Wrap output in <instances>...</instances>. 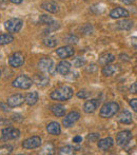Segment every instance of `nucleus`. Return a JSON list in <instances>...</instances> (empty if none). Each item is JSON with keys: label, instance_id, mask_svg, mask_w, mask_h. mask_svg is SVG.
Segmentation results:
<instances>
[{"label": "nucleus", "instance_id": "obj_18", "mask_svg": "<svg viewBox=\"0 0 137 155\" xmlns=\"http://www.w3.org/2000/svg\"><path fill=\"white\" fill-rule=\"evenodd\" d=\"M118 121L123 124H130L133 123V117H132L131 112H129L128 110H123L120 112V114L118 115Z\"/></svg>", "mask_w": 137, "mask_h": 155}, {"label": "nucleus", "instance_id": "obj_29", "mask_svg": "<svg viewBox=\"0 0 137 155\" xmlns=\"http://www.w3.org/2000/svg\"><path fill=\"white\" fill-rule=\"evenodd\" d=\"M54 151H55V147H54V145L52 143H47V145L43 146L42 148V151L40 152L41 154H53Z\"/></svg>", "mask_w": 137, "mask_h": 155}, {"label": "nucleus", "instance_id": "obj_17", "mask_svg": "<svg viewBox=\"0 0 137 155\" xmlns=\"http://www.w3.org/2000/svg\"><path fill=\"white\" fill-rule=\"evenodd\" d=\"M120 71V67H119L118 64H106L103 67V71H101V73H103V75L104 76H112L114 75L115 73H118V72Z\"/></svg>", "mask_w": 137, "mask_h": 155}, {"label": "nucleus", "instance_id": "obj_12", "mask_svg": "<svg viewBox=\"0 0 137 155\" xmlns=\"http://www.w3.org/2000/svg\"><path fill=\"white\" fill-rule=\"evenodd\" d=\"M6 102L11 108H16V107L21 106L24 102V96L21 95V94H14V95L10 96L8 98Z\"/></svg>", "mask_w": 137, "mask_h": 155}, {"label": "nucleus", "instance_id": "obj_33", "mask_svg": "<svg viewBox=\"0 0 137 155\" xmlns=\"http://www.w3.org/2000/svg\"><path fill=\"white\" fill-rule=\"evenodd\" d=\"M104 11V6L103 4H93L92 6H91V12H93L94 14H100V13H103Z\"/></svg>", "mask_w": 137, "mask_h": 155}, {"label": "nucleus", "instance_id": "obj_15", "mask_svg": "<svg viewBox=\"0 0 137 155\" xmlns=\"http://www.w3.org/2000/svg\"><path fill=\"white\" fill-rule=\"evenodd\" d=\"M99 104H100V100L98 99L88 100L83 106V111L86 113H88V114H91V113L96 111V109L99 107Z\"/></svg>", "mask_w": 137, "mask_h": 155}, {"label": "nucleus", "instance_id": "obj_49", "mask_svg": "<svg viewBox=\"0 0 137 155\" xmlns=\"http://www.w3.org/2000/svg\"><path fill=\"white\" fill-rule=\"evenodd\" d=\"M84 1H86V0H84Z\"/></svg>", "mask_w": 137, "mask_h": 155}, {"label": "nucleus", "instance_id": "obj_43", "mask_svg": "<svg viewBox=\"0 0 137 155\" xmlns=\"http://www.w3.org/2000/svg\"><path fill=\"white\" fill-rule=\"evenodd\" d=\"M119 1L127 4V5H131V4H133L134 2H135V0H119Z\"/></svg>", "mask_w": 137, "mask_h": 155}, {"label": "nucleus", "instance_id": "obj_30", "mask_svg": "<svg viewBox=\"0 0 137 155\" xmlns=\"http://www.w3.org/2000/svg\"><path fill=\"white\" fill-rule=\"evenodd\" d=\"M78 41H79V38L74 34H69L68 36L64 37V42L69 43V45H77Z\"/></svg>", "mask_w": 137, "mask_h": 155}, {"label": "nucleus", "instance_id": "obj_1", "mask_svg": "<svg viewBox=\"0 0 137 155\" xmlns=\"http://www.w3.org/2000/svg\"><path fill=\"white\" fill-rule=\"evenodd\" d=\"M73 94L74 92L72 88L68 86H62L51 93V98L54 100H59V101H67L73 97Z\"/></svg>", "mask_w": 137, "mask_h": 155}, {"label": "nucleus", "instance_id": "obj_46", "mask_svg": "<svg viewBox=\"0 0 137 155\" xmlns=\"http://www.w3.org/2000/svg\"><path fill=\"white\" fill-rule=\"evenodd\" d=\"M119 58H120L121 60H126V61L129 60V57H128V55H126V54H120V55H119Z\"/></svg>", "mask_w": 137, "mask_h": 155}, {"label": "nucleus", "instance_id": "obj_14", "mask_svg": "<svg viewBox=\"0 0 137 155\" xmlns=\"http://www.w3.org/2000/svg\"><path fill=\"white\" fill-rule=\"evenodd\" d=\"M33 82L36 84V86L39 87V88H44L50 84V78L49 76L44 75V74H37V75L34 76Z\"/></svg>", "mask_w": 137, "mask_h": 155}, {"label": "nucleus", "instance_id": "obj_23", "mask_svg": "<svg viewBox=\"0 0 137 155\" xmlns=\"http://www.w3.org/2000/svg\"><path fill=\"white\" fill-rule=\"evenodd\" d=\"M51 111L55 116L57 117H62L66 115V108L62 104H54L51 107Z\"/></svg>", "mask_w": 137, "mask_h": 155}, {"label": "nucleus", "instance_id": "obj_41", "mask_svg": "<svg viewBox=\"0 0 137 155\" xmlns=\"http://www.w3.org/2000/svg\"><path fill=\"white\" fill-rule=\"evenodd\" d=\"M96 71H97L96 64H90L86 68V72H89V73H94V72H96Z\"/></svg>", "mask_w": 137, "mask_h": 155}, {"label": "nucleus", "instance_id": "obj_26", "mask_svg": "<svg viewBox=\"0 0 137 155\" xmlns=\"http://www.w3.org/2000/svg\"><path fill=\"white\" fill-rule=\"evenodd\" d=\"M76 150H77V148L73 147V146H64V147L60 148L59 151H58V154H60V155H71V154L75 153Z\"/></svg>", "mask_w": 137, "mask_h": 155}, {"label": "nucleus", "instance_id": "obj_3", "mask_svg": "<svg viewBox=\"0 0 137 155\" xmlns=\"http://www.w3.org/2000/svg\"><path fill=\"white\" fill-rule=\"evenodd\" d=\"M33 84V80L32 78H30L28 75H19L17 78H15V80L13 81L12 86L14 88L17 89H22V90H27L30 89Z\"/></svg>", "mask_w": 137, "mask_h": 155}, {"label": "nucleus", "instance_id": "obj_22", "mask_svg": "<svg viewBox=\"0 0 137 155\" xmlns=\"http://www.w3.org/2000/svg\"><path fill=\"white\" fill-rule=\"evenodd\" d=\"M133 25H134V22L132 20H129V19H127V18H125V19H122V20H120V21H118V22L116 23V28L117 29H119V30H130V29H132L133 28Z\"/></svg>", "mask_w": 137, "mask_h": 155}, {"label": "nucleus", "instance_id": "obj_4", "mask_svg": "<svg viewBox=\"0 0 137 155\" xmlns=\"http://www.w3.org/2000/svg\"><path fill=\"white\" fill-rule=\"evenodd\" d=\"M23 25V21L20 18H12L4 22V28L8 33H18Z\"/></svg>", "mask_w": 137, "mask_h": 155}, {"label": "nucleus", "instance_id": "obj_25", "mask_svg": "<svg viewBox=\"0 0 137 155\" xmlns=\"http://www.w3.org/2000/svg\"><path fill=\"white\" fill-rule=\"evenodd\" d=\"M115 60V56L111 53H103L99 56V63L103 65L109 64V63L113 62Z\"/></svg>", "mask_w": 137, "mask_h": 155}, {"label": "nucleus", "instance_id": "obj_45", "mask_svg": "<svg viewBox=\"0 0 137 155\" xmlns=\"http://www.w3.org/2000/svg\"><path fill=\"white\" fill-rule=\"evenodd\" d=\"M136 84H133V86H131V89H130V92L133 93V94H136L137 93V90H136Z\"/></svg>", "mask_w": 137, "mask_h": 155}, {"label": "nucleus", "instance_id": "obj_44", "mask_svg": "<svg viewBox=\"0 0 137 155\" xmlns=\"http://www.w3.org/2000/svg\"><path fill=\"white\" fill-rule=\"evenodd\" d=\"M82 141V138L80 136H75L73 138V143H80Z\"/></svg>", "mask_w": 137, "mask_h": 155}, {"label": "nucleus", "instance_id": "obj_2", "mask_svg": "<svg viewBox=\"0 0 137 155\" xmlns=\"http://www.w3.org/2000/svg\"><path fill=\"white\" fill-rule=\"evenodd\" d=\"M119 111V104L115 101H109L106 102L103 107H101L100 111H99V115L103 118H111L113 117L117 112Z\"/></svg>", "mask_w": 137, "mask_h": 155}, {"label": "nucleus", "instance_id": "obj_7", "mask_svg": "<svg viewBox=\"0 0 137 155\" xmlns=\"http://www.w3.org/2000/svg\"><path fill=\"white\" fill-rule=\"evenodd\" d=\"M24 56L21 52H15L8 58V64L12 68H20L24 64Z\"/></svg>", "mask_w": 137, "mask_h": 155}, {"label": "nucleus", "instance_id": "obj_39", "mask_svg": "<svg viewBox=\"0 0 137 155\" xmlns=\"http://www.w3.org/2000/svg\"><path fill=\"white\" fill-rule=\"evenodd\" d=\"M12 119L14 121H17V123H21V121L23 120V116H22V115H20V114H18V113H15V114L13 115Z\"/></svg>", "mask_w": 137, "mask_h": 155}, {"label": "nucleus", "instance_id": "obj_36", "mask_svg": "<svg viewBox=\"0 0 137 155\" xmlns=\"http://www.w3.org/2000/svg\"><path fill=\"white\" fill-rule=\"evenodd\" d=\"M81 32L83 33L84 35H90V34H92L93 27L91 25H89V23H86V25H84L83 27L81 28Z\"/></svg>", "mask_w": 137, "mask_h": 155}, {"label": "nucleus", "instance_id": "obj_21", "mask_svg": "<svg viewBox=\"0 0 137 155\" xmlns=\"http://www.w3.org/2000/svg\"><path fill=\"white\" fill-rule=\"evenodd\" d=\"M114 145V140L112 137H106L103 139H100L98 143V148L100 150H108Z\"/></svg>", "mask_w": 137, "mask_h": 155}, {"label": "nucleus", "instance_id": "obj_31", "mask_svg": "<svg viewBox=\"0 0 137 155\" xmlns=\"http://www.w3.org/2000/svg\"><path fill=\"white\" fill-rule=\"evenodd\" d=\"M13 152V146L11 145H2L0 146V155H6L11 154Z\"/></svg>", "mask_w": 137, "mask_h": 155}, {"label": "nucleus", "instance_id": "obj_10", "mask_svg": "<svg viewBox=\"0 0 137 155\" xmlns=\"http://www.w3.org/2000/svg\"><path fill=\"white\" fill-rule=\"evenodd\" d=\"M56 54L58 55V57L61 59H66V58L72 57L75 54V50L72 45H66V47H61L59 49L56 50Z\"/></svg>", "mask_w": 137, "mask_h": 155}, {"label": "nucleus", "instance_id": "obj_47", "mask_svg": "<svg viewBox=\"0 0 137 155\" xmlns=\"http://www.w3.org/2000/svg\"><path fill=\"white\" fill-rule=\"evenodd\" d=\"M10 1L12 2V3H15V4H20L23 0H10Z\"/></svg>", "mask_w": 137, "mask_h": 155}, {"label": "nucleus", "instance_id": "obj_5", "mask_svg": "<svg viewBox=\"0 0 137 155\" xmlns=\"http://www.w3.org/2000/svg\"><path fill=\"white\" fill-rule=\"evenodd\" d=\"M20 136V131L16 128L8 126L6 128H4L1 132V140L8 141L12 140V139H16Z\"/></svg>", "mask_w": 137, "mask_h": 155}, {"label": "nucleus", "instance_id": "obj_38", "mask_svg": "<svg viewBox=\"0 0 137 155\" xmlns=\"http://www.w3.org/2000/svg\"><path fill=\"white\" fill-rule=\"evenodd\" d=\"M0 109L3 112H10L11 111V107L8 104V102H0Z\"/></svg>", "mask_w": 137, "mask_h": 155}, {"label": "nucleus", "instance_id": "obj_40", "mask_svg": "<svg viewBox=\"0 0 137 155\" xmlns=\"http://www.w3.org/2000/svg\"><path fill=\"white\" fill-rule=\"evenodd\" d=\"M1 126H11V121L3 117H0V127Z\"/></svg>", "mask_w": 137, "mask_h": 155}, {"label": "nucleus", "instance_id": "obj_9", "mask_svg": "<svg viewBox=\"0 0 137 155\" xmlns=\"http://www.w3.org/2000/svg\"><path fill=\"white\" fill-rule=\"evenodd\" d=\"M41 138L39 136H32L30 138L25 139L22 143V147L23 149H36V148L40 147L41 146Z\"/></svg>", "mask_w": 137, "mask_h": 155}, {"label": "nucleus", "instance_id": "obj_19", "mask_svg": "<svg viewBox=\"0 0 137 155\" xmlns=\"http://www.w3.org/2000/svg\"><path fill=\"white\" fill-rule=\"evenodd\" d=\"M40 6H41V8H43L44 11H47V12H49V13H53V14H55V13H57L58 11H59L58 5L53 1L43 2V3H41Z\"/></svg>", "mask_w": 137, "mask_h": 155}, {"label": "nucleus", "instance_id": "obj_37", "mask_svg": "<svg viewBox=\"0 0 137 155\" xmlns=\"http://www.w3.org/2000/svg\"><path fill=\"white\" fill-rule=\"evenodd\" d=\"M90 95H91V93L86 90H81V91H79V92H77V97L82 98V99H86V98L90 97Z\"/></svg>", "mask_w": 137, "mask_h": 155}, {"label": "nucleus", "instance_id": "obj_32", "mask_svg": "<svg viewBox=\"0 0 137 155\" xmlns=\"http://www.w3.org/2000/svg\"><path fill=\"white\" fill-rule=\"evenodd\" d=\"M53 21H54L53 18L50 17V16H47V15H41V16L39 17V22L42 23V25H51Z\"/></svg>", "mask_w": 137, "mask_h": 155}, {"label": "nucleus", "instance_id": "obj_11", "mask_svg": "<svg viewBox=\"0 0 137 155\" xmlns=\"http://www.w3.org/2000/svg\"><path fill=\"white\" fill-rule=\"evenodd\" d=\"M79 118H80V113L77 112V111H72V112H70L69 114L67 115L66 118H64L62 124H64L66 128H70V127L73 126Z\"/></svg>", "mask_w": 137, "mask_h": 155}, {"label": "nucleus", "instance_id": "obj_6", "mask_svg": "<svg viewBox=\"0 0 137 155\" xmlns=\"http://www.w3.org/2000/svg\"><path fill=\"white\" fill-rule=\"evenodd\" d=\"M38 68L44 73L53 74L55 72V67H54V61L51 58H41L38 62Z\"/></svg>", "mask_w": 137, "mask_h": 155}, {"label": "nucleus", "instance_id": "obj_13", "mask_svg": "<svg viewBox=\"0 0 137 155\" xmlns=\"http://www.w3.org/2000/svg\"><path fill=\"white\" fill-rule=\"evenodd\" d=\"M111 18L113 19H119V18H128L130 16L129 11L126 10L123 8H120V6H117V8H113L110 13Z\"/></svg>", "mask_w": 137, "mask_h": 155}, {"label": "nucleus", "instance_id": "obj_27", "mask_svg": "<svg viewBox=\"0 0 137 155\" xmlns=\"http://www.w3.org/2000/svg\"><path fill=\"white\" fill-rule=\"evenodd\" d=\"M14 41V36L12 34H1L0 35V45H5Z\"/></svg>", "mask_w": 137, "mask_h": 155}, {"label": "nucleus", "instance_id": "obj_35", "mask_svg": "<svg viewBox=\"0 0 137 155\" xmlns=\"http://www.w3.org/2000/svg\"><path fill=\"white\" fill-rule=\"evenodd\" d=\"M99 137H100V135L98 134V133H91V134L88 135V140L90 141V143H96V141L99 140Z\"/></svg>", "mask_w": 137, "mask_h": 155}, {"label": "nucleus", "instance_id": "obj_28", "mask_svg": "<svg viewBox=\"0 0 137 155\" xmlns=\"http://www.w3.org/2000/svg\"><path fill=\"white\" fill-rule=\"evenodd\" d=\"M58 43V40L54 37H47L43 39V45L47 48H55Z\"/></svg>", "mask_w": 137, "mask_h": 155}, {"label": "nucleus", "instance_id": "obj_34", "mask_svg": "<svg viewBox=\"0 0 137 155\" xmlns=\"http://www.w3.org/2000/svg\"><path fill=\"white\" fill-rule=\"evenodd\" d=\"M84 63H86V60H84V58H82V57L75 58V59H74V61H73V64H74V67H75V68L83 67Z\"/></svg>", "mask_w": 137, "mask_h": 155}, {"label": "nucleus", "instance_id": "obj_16", "mask_svg": "<svg viewBox=\"0 0 137 155\" xmlns=\"http://www.w3.org/2000/svg\"><path fill=\"white\" fill-rule=\"evenodd\" d=\"M55 71L58 72L60 75L67 76L69 74V72L71 71V63L69 61H66V60H62L57 64Z\"/></svg>", "mask_w": 137, "mask_h": 155}, {"label": "nucleus", "instance_id": "obj_20", "mask_svg": "<svg viewBox=\"0 0 137 155\" xmlns=\"http://www.w3.org/2000/svg\"><path fill=\"white\" fill-rule=\"evenodd\" d=\"M47 131L51 135H59L61 133V128H60V124L58 123L52 121L47 126Z\"/></svg>", "mask_w": 137, "mask_h": 155}, {"label": "nucleus", "instance_id": "obj_8", "mask_svg": "<svg viewBox=\"0 0 137 155\" xmlns=\"http://www.w3.org/2000/svg\"><path fill=\"white\" fill-rule=\"evenodd\" d=\"M132 137H133V134H132L131 131L129 130L120 131L116 136V143L120 147H125L126 145L129 143V141L132 139Z\"/></svg>", "mask_w": 137, "mask_h": 155}, {"label": "nucleus", "instance_id": "obj_42", "mask_svg": "<svg viewBox=\"0 0 137 155\" xmlns=\"http://www.w3.org/2000/svg\"><path fill=\"white\" fill-rule=\"evenodd\" d=\"M130 106L133 108L134 111H137V99H136V98L130 100Z\"/></svg>", "mask_w": 137, "mask_h": 155}, {"label": "nucleus", "instance_id": "obj_24", "mask_svg": "<svg viewBox=\"0 0 137 155\" xmlns=\"http://www.w3.org/2000/svg\"><path fill=\"white\" fill-rule=\"evenodd\" d=\"M39 99V95L37 92H30L27 94V96L24 97V102H27V104L29 106H34Z\"/></svg>", "mask_w": 137, "mask_h": 155}, {"label": "nucleus", "instance_id": "obj_48", "mask_svg": "<svg viewBox=\"0 0 137 155\" xmlns=\"http://www.w3.org/2000/svg\"><path fill=\"white\" fill-rule=\"evenodd\" d=\"M0 76H1V72H0Z\"/></svg>", "mask_w": 137, "mask_h": 155}]
</instances>
